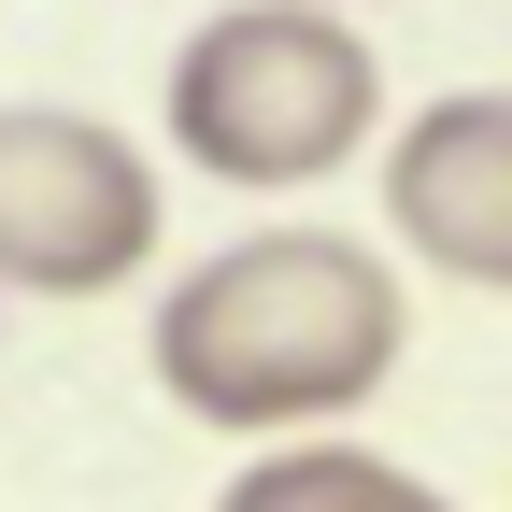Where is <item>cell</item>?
Wrapping results in <instances>:
<instances>
[{
    "instance_id": "obj_5",
    "label": "cell",
    "mask_w": 512,
    "mask_h": 512,
    "mask_svg": "<svg viewBox=\"0 0 512 512\" xmlns=\"http://www.w3.org/2000/svg\"><path fill=\"white\" fill-rule=\"evenodd\" d=\"M214 512H456V498L413 484L399 456H370V441H285V456H256Z\"/></svg>"
},
{
    "instance_id": "obj_1",
    "label": "cell",
    "mask_w": 512,
    "mask_h": 512,
    "mask_svg": "<svg viewBox=\"0 0 512 512\" xmlns=\"http://www.w3.org/2000/svg\"><path fill=\"white\" fill-rule=\"evenodd\" d=\"M413 342L399 271L356 228H256L228 256H200L157 299V384L185 427L271 441V427H328L356 413Z\"/></svg>"
},
{
    "instance_id": "obj_2",
    "label": "cell",
    "mask_w": 512,
    "mask_h": 512,
    "mask_svg": "<svg viewBox=\"0 0 512 512\" xmlns=\"http://www.w3.org/2000/svg\"><path fill=\"white\" fill-rule=\"evenodd\" d=\"M370 114H384V57L356 15L228 0L171 43V157L214 185H313L370 157Z\"/></svg>"
},
{
    "instance_id": "obj_4",
    "label": "cell",
    "mask_w": 512,
    "mask_h": 512,
    "mask_svg": "<svg viewBox=\"0 0 512 512\" xmlns=\"http://www.w3.org/2000/svg\"><path fill=\"white\" fill-rule=\"evenodd\" d=\"M384 228H399V256L512 299V100L498 86L427 100L399 143H384Z\"/></svg>"
},
{
    "instance_id": "obj_3",
    "label": "cell",
    "mask_w": 512,
    "mask_h": 512,
    "mask_svg": "<svg viewBox=\"0 0 512 512\" xmlns=\"http://www.w3.org/2000/svg\"><path fill=\"white\" fill-rule=\"evenodd\" d=\"M157 171L128 128L57 114V100H0V285L15 299H114L157 271Z\"/></svg>"
}]
</instances>
